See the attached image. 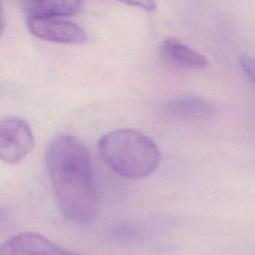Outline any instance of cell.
Here are the masks:
<instances>
[{
    "label": "cell",
    "instance_id": "ba28073f",
    "mask_svg": "<svg viewBox=\"0 0 255 255\" xmlns=\"http://www.w3.org/2000/svg\"><path fill=\"white\" fill-rule=\"evenodd\" d=\"M84 0H29L27 12L29 16L63 17L77 13Z\"/></svg>",
    "mask_w": 255,
    "mask_h": 255
},
{
    "label": "cell",
    "instance_id": "9c48e42d",
    "mask_svg": "<svg viewBox=\"0 0 255 255\" xmlns=\"http://www.w3.org/2000/svg\"><path fill=\"white\" fill-rule=\"evenodd\" d=\"M239 66L245 77L255 85V60L248 55H241L239 58Z\"/></svg>",
    "mask_w": 255,
    "mask_h": 255
},
{
    "label": "cell",
    "instance_id": "277c9868",
    "mask_svg": "<svg viewBox=\"0 0 255 255\" xmlns=\"http://www.w3.org/2000/svg\"><path fill=\"white\" fill-rule=\"evenodd\" d=\"M27 27L32 35L49 42L80 45L87 40L81 26L60 17L28 16Z\"/></svg>",
    "mask_w": 255,
    "mask_h": 255
},
{
    "label": "cell",
    "instance_id": "8992f818",
    "mask_svg": "<svg viewBox=\"0 0 255 255\" xmlns=\"http://www.w3.org/2000/svg\"><path fill=\"white\" fill-rule=\"evenodd\" d=\"M162 115L175 122H198L213 119L217 114L216 106L199 97H179L165 102L161 107Z\"/></svg>",
    "mask_w": 255,
    "mask_h": 255
},
{
    "label": "cell",
    "instance_id": "7a4b0ae2",
    "mask_svg": "<svg viewBox=\"0 0 255 255\" xmlns=\"http://www.w3.org/2000/svg\"><path fill=\"white\" fill-rule=\"evenodd\" d=\"M98 150L114 172L129 179L149 176L160 161L154 140L133 128H118L104 134L98 141Z\"/></svg>",
    "mask_w": 255,
    "mask_h": 255
},
{
    "label": "cell",
    "instance_id": "6da1fadb",
    "mask_svg": "<svg viewBox=\"0 0 255 255\" xmlns=\"http://www.w3.org/2000/svg\"><path fill=\"white\" fill-rule=\"evenodd\" d=\"M46 165L63 216L77 224L92 221L98 210V195L86 146L71 134L59 133L47 146Z\"/></svg>",
    "mask_w": 255,
    "mask_h": 255
},
{
    "label": "cell",
    "instance_id": "30bf717a",
    "mask_svg": "<svg viewBox=\"0 0 255 255\" xmlns=\"http://www.w3.org/2000/svg\"><path fill=\"white\" fill-rule=\"evenodd\" d=\"M133 7H137L146 11H152L156 8L155 0H119Z\"/></svg>",
    "mask_w": 255,
    "mask_h": 255
},
{
    "label": "cell",
    "instance_id": "52a82bcc",
    "mask_svg": "<svg viewBox=\"0 0 255 255\" xmlns=\"http://www.w3.org/2000/svg\"><path fill=\"white\" fill-rule=\"evenodd\" d=\"M159 55L164 63L174 68L200 70L208 65L203 55L176 38L164 39L159 47Z\"/></svg>",
    "mask_w": 255,
    "mask_h": 255
},
{
    "label": "cell",
    "instance_id": "5b68a950",
    "mask_svg": "<svg viewBox=\"0 0 255 255\" xmlns=\"http://www.w3.org/2000/svg\"><path fill=\"white\" fill-rule=\"evenodd\" d=\"M0 255H81L65 249L42 234L36 232L18 233L6 240Z\"/></svg>",
    "mask_w": 255,
    "mask_h": 255
},
{
    "label": "cell",
    "instance_id": "3957f363",
    "mask_svg": "<svg viewBox=\"0 0 255 255\" xmlns=\"http://www.w3.org/2000/svg\"><path fill=\"white\" fill-rule=\"evenodd\" d=\"M35 146V136L29 124L18 117H6L0 122V157L2 161L16 164Z\"/></svg>",
    "mask_w": 255,
    "mask_h": 255
}]
</instances>
